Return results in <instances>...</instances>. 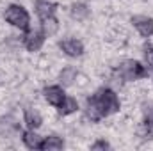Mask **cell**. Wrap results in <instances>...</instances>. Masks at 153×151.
<instances>
[{
    "mask_svg": "<svg viewBox=\"0 0 153 151\" xmlns=\"http://www.w3.org/2000/svg\"><path fill=\"white\" fill-rule=\"evenodd\" d=\"M36 13L41 20H46V18L53 16L55 4H52L50 0H36Z\"/></svg>",
    "mask_w": 153,
    "mask_h": 151,
    "instance_id": "8fae6325",
    "label": "cell"
},
{
    "mask_svg": "<svg viewBox=\"0 0 153 151\" xmlns=\"http://www.w3.org/2000/svg\"><path fill=\"white\" fill-rule=\"evenodd\" d=\"M59 48L70 55V57H80L84 53V44L78 41V39H73V38H68V39H62L59 43Z\"/></svg>",
    "mask_w": 153,
    "mask_h": 151,
    "instance_id": "277c9868",
    "label": "cell"
},
{
    "mask_svg": "<svg viewBox=\"0 0 153 151\" xmlns=\"http://www.w3.org/2000/svg\"><path fill=\"white\" fill-rule=\"evenodd\" d=\"M119 76L125 80H137V78L146 76V70L137 61H125L119 66Z\"/></svg>",
    "mask_w": 153,
    "mask_h": 151,
    "instance_id": "3957f363",
    "label": "cell"
},
{
    "mask_svg": "<svg viewBox=\"0 0 153 151\" xmlns=\"http://www.w3.org/2000/svg\"><path fill=\"white\" fill-rule=\"evenodd\" d=\"M43 94H45L46 101H48L50 105H53V107H59V105L64 101V98H66L64 91H62L59 85H50V87H46V89L43 91Z\"/></svg>",
    "mask_w": 153,
    "mask_h": 151,
    "instance_id": "ba28073f",
    "label": "cell"
},
{
    "mask_svg": "<svg viewBox=\"0 0 153 151\" xmlns=\"http://www.w3.org/2000/svg\"><path fill=\"white\" fill-rule=\"evenodd\" d=\"M111 146H109V142H105V141H96L93 146H91V150L98 151V150H109Z\"/></svg>",
    "mask_w": 153,
    "mask_h": 151,
    "instance_id": "ffe728a7",
    "label": "cell"
},
{
    "mask_svg": "<svg viewBox=\"0 0 153 151\" xmlns=\"http://www.w3.org/2000/svg\"><path fill=\"white\" fill-rule=\"evenodd\" d=\"M59 80H61V84H62L64 87L71 85V84L76 80V70L73 68V66H68V68H64V70L61 71V75H59Z\"/></svg>",
    "mask_w": 153,
    "mask_h": 151,
    "instance_id": "9a60e30c",
    "label": "cell"
},
{
    "mask_svg": "<svg viewBox=\"0 0 153 151\" xmlns=\"http://www.w3.org/2000/svg\"><path fill=\"white\" fill-rule=\"evenodd\" d=\"M43 23H41V30H43V34L45 36H53L57 30H59V21L53 18V16H50V18H46V20H41Z\"/></svg>",
    "mask_w": 153,
    "mask_h": 151,
    "instance_id": "5bb4252c",
    "label": "cell"
},
{
    "mask_svg": "<svg viewBox=\"0 0 153 151\" xmlns=\"http://www.w3.org/2000/svg\"><path fill=\"white\" fill-rule=\"evenodd\" d=\"M144 61L148 66H153V46H146L144 48Z\"/></svg>",
    "mask_w": 153,
    "mask_h": 151,
    "instance_id": "d6986e66",
    "label": "cell"
},
{
    "mask_svg": "<svg viewBox=\"0 0 153 151\" xmlns=\"http://www.w3.org/2000/svg\"><path fill=\"white\" fill-rule=\"evenodd\" d=\"M85 114H87V117H89L91 121H100L102 117H105V112L102 110V107H100V103L96 101V98H94V96L87 98V105H85Z\"/></svg>",
    "mask_w": 153,
    "mask_h": 151,
    "instance_id": "9c48e42d",
    "label": "cell"
},
{
    "mask_svg": "<svg viewBox=\"0 0 153 151\" xmlns=\"http://www.w3.org/2000/svg\"><path fill=\"white\" fill-rule=\"evenodd\" d=\"M144 123L153 126V103H148L144 107Z\"/></svg>",
    "mask_w": 153,
    "mask_h": 151,
    "instance_id": "ac0fdd59",
    "label": "cell"
},
{
    "mask_svg": "<svg viewBox=\"0 0 153 151\" xmlns=\"http://www.w3.org/2000/svg\"><path fill=\"white\" fill-rule=\"evenodd\" d=\"M20 132V124L13 115L0 117V137H13Z\"/></svg>",
    "mask_w": 153,
    "mask_h": 151,
    "instance_id": "5b68a950",
    "label": "cell"
},
{
    "mask_svg": "<svg viewBox=\"0 0 153 151\" xmlns=\"http://www.w3.org/2000/svg\"><path fill=\"white\" fill-rule=\"evenodd\" d=\"M22 141H23V144H25L29 150H41V142H43V141H41V137H39L34 130L23 132Z\"/></svg>",
    "mask_w": 153,
    "mask_h": 151,
    "instance_id": "7c38bea8",
    "label": "cell"
},
{
    "mask_svg": "<svg viewBox=\"0 0 153 151\" xmlns=\"http://www.w3.org/2000/svg\"><path fill=\"white\" fill-rule=\"evenodd\" d=\"M5 21L11 23L13 27L20 29V30H27L29 23H30V16H29L25 7H22L18 4H13L5 9Z\"/></svg>",
    "mask_w": 153,
    "mask_h": 151,
    "instance_id": "6da1fadb",
    "label": "cell"
},
{
    "mask_svg": "<svg viewBox=\"0 0 153 151\" xmlns=\"http://www.w3.org/2000/svg\"><path fill=\"white\" fill-rule=\"evenodd\" d=\"M132 23H134V27L139 30V34L143 38L153 36V20L152 18H148V16H134Z\"/></svg>",
    "mask_w": 153,
    "mask_h": 151,
    "instance_id": "8992f818",
    "label": "cell"
},
{
    "mask_svg": "<svg viewBox=\"0 0 153 151\" xmlns=\"http://www.w3.org/2000/svg\"><path fill=\"white\" fill-rule=\"evenodd\" d=\"M78 109V103H76L75 98H64V101L59 105V114L61 115H70V114H73Z\"/></svg>",
    "mask_w": 153,
    "mask_h": 151,
    "instance_id": "2e32d148",
    "label": "cell"
},
{
    "mask_svg": "<svg viewBox=\"0 0 153 151\" xmlns=\"http://www.w3.org/2000/svg\"><path fill=\"white\" fill-rule=\"evenodd\" d=\"M62 148H64V142L57 135L45 137V141L41 142V150H45V151H59V150H62Z\"/></svg>",
    "mask_w": 153,
    "mask_h": 151,
    "instance_id": "4fadbf2b",
    "label": "cell"
},
{
    "mask_svg": "<svg viewBox=\"0 0 153 151\" xmlns=\"http://www.w3.org/2000/svg\"><path fill=\"white\" fill-rule=\"evenodd\" d=\"M23 121H25V124H27L30 130H36V128H39V126H41V123H43L41 114H39L36 109H32V107H27V109H25Z\"/></svg>",
    "mask_w": 153,
    "mask_h": 151,
    "instance_id": "30bf717a",
    "label": "cell"
},
{
    "mask_svg": "<svg viewBox=\"0 0 153 151\" xmlns=\"http://www.w3.org/2000/svg\"><path fill=\"white\" fill-rule=\"evenodd\" d=\"M94 98H96V101L100 103V107H102V110L105 112V115L117 112L119 107H121L117 94H116L112 89H109V87H102V89L94 94Z\"/></svg>",
    "mask_w": 153,
    "mask_h": 151,
    "instance_id": "7a4b0ae2",
    "label": "cell"
},
{
    "mask_svg": "<svg viewBox=\"0 0 153 151\" xmlns=\"http://www.w3.org/2000/svg\"><path fill=\"white\" fill-rule=\"evenodd\" d=\"M70 13H71V18H75V20H85V18L89 16V9H87V5L82 4V2L73 4L71 9H70Z\"/></svg>",
    "mask_w": 153,
    "mask_h": 151,
    "instance_id": "e0dca14e",
    "label": "cell"
},
{
    "mask_svg": "<svg viewBox=\"0 0 153 151\" xmlns=\"http://www.w3.org/2000/svg\"><path fill=\"white\" fill-rule=\"evenodd\" d=\"M43 41H45V34L43 30H30L25 38H23V44L29 52H38L39 48L43 46Z\"/></svg>",
    "mask_w": 153,
    "mask_h": 151,
    "instance_id": "52a82bcc",
    "label": "cell"
}]
</instances>
